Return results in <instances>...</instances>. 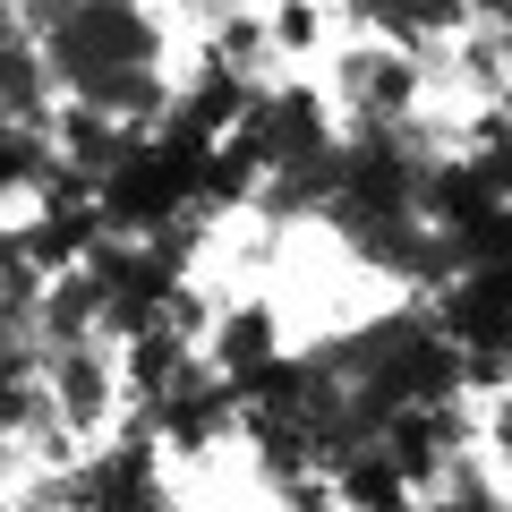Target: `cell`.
Returning a JSON list of instances; mask_svg holds the SVG:
<instances>
[{"mask_svg":"<svg viewBox=\"0 0 512 512\" xmlns=\"http://www.w3.org/2000/svg\"><path fill=\"white\" fill-rule=\"evenodd\" d=\"M265 35H274V52H308V43L325 35V9H316V0H282L274 18H265Z\"/></svg>","mask_w":512,"mask_h":512,"instance_id":"6da1fadb","label":"cell"}]
</instances>
